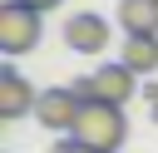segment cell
Wrapping results in <instances>:
<instances>
[{
    "label": "cell",
    "instance_id": "cell-1",
    "mask_svg": "<svg viewBox=\"0 0 158 153\" xmlns=\"http://www.w3.org/2000/svg\"><path fill=\"white\" fill-rule=\"evenodd\" d=\"M74 138L84 143V153H118L123 138H128V118L118 104H84L79 109V123H74Z\"/></svg>",
    "mask_w": 158,
    "mask_h": 153
},
{
    "label": "cell",
    "instance_id": "cell-2",
    "mask_svg": "<svg viewBox=\"0 0 158 153\" xmlns=\"http://www.w3.org/2000/svg\"><path fill=\"white\" fill-rule=\"evenodd\" d=\"M74 94H79L84 104L99 99V104H118V109H123V104L138 94V74H133L128 64H99L94 74H84V79L74 84Z\"/></svg>",
    "mask_w": 158,
    "mask_h": 153
},
{
    "label": "cell",
    "instance_id": "cell-3",
    "mask_svg": "<svg viewBox=\"0 0 158 153\" xmlns=\"http://www.w3.org/2000/svg\"><path fill=\"white\" fill-rule=\"evenodd\" d=\"M40 15H44V10H35V5H25V0H5V5H0V49H5V54L35 49V44H40Z\"/></svg>",
    "mask_w": 158,
    "mask_h": 153
},
{
    "label": "cell",
    "instance_id": "cell-4",
    "mask_svg": "<svg viewBox=\"0 0 158 153\" xmlns=\"http://www.w3.org/2000/svg\"><path fill=\"white\" fill-rule=\"evenodd\" d=\"M79 109H84V99L74 94V84H59V89H44V94H40L35 118H40L44 128H54V133H74Z\"/></svg>",
    "mask_w": 158,
    "mask_h": 153
},
{
    "label": "cell",
    "instance_id": "cell-5",
    "mask_svg": "<svg viewBox=\"0 0 158 153\" xmlns=\"http://www.w3.org/2000/svg\"><path fill=\"white\" fill-rule=\"evenodd\" d=\"M64 44H69L74 54H99V49L109 44V20L94 15V10L69 15V25H64Z\"/></svg>",
    "mask_w": 158,
    "mask_h": 153
},
{
    "label": "cell",
    "instance_id": "cell-6",
    "mask_svg": "<svg viewBox=\"0 0 158 153\" xmlns=\"http://www.w3.org/2000/svg\"><path fill=\"white\" fill-rule=\"evenodd\" d=\"M35 104H40V94L30 89V79L20 69H0V118H25V114H35Z\"/></svg>",
    "mask_w": 158,
    "mask_h": 153
},
{
    "label": "cell",
    "instance_id": "cell-7",
    "mask_svg": "<svg viewBox=\"0 0 158 153\" xmlns=\"http://www.w3.org/2000/svg\"><path fill=\"white\" fill-rule=\"evenodd\" d=\"M118 64H128L133 74H158V35H128L118 44Z\"/></svg>",
    "mask_w": 158,
    "mask_h": 153
},
{
    "label": "cell",
    "instance_id": "cell-8",
    "mask_svg": "<svg viewBox=\"0 0 158 153\" xmlns=\"http://www.w3.org/2000/svg\"><path fill=\"white\" fill-rule=\"evenodd\" d=\"M123 35H158V0H118Z\"/></svg>",
    "mask_w": 158,
    "mask_h": 153
},
{
    "label": "cell",
    "instance_id": "cell-9",
    "mask_svg": "<svg viewBox=\"0 0 158 153\" xmlns=\"http://www.w3.org/2000/svg\"><path fill=\"white\" fill-rule=\"evenodd\" d=\"M25 5H35V10H54L59 0H25Z\"/></svg>",
    "mask_w": 158,
    "mask_h": 153
},
{
    "label": "cell",
    "instance_id": "cell-10",
    "mask_svg": "<svg viewBox=\"0 0 158 153\" xmlns=\"http://www.w3.org/2000/svg\"><path fill=\"white\" fill-rule=\"evenodd\" d=\"M153 123H158V104H153Z\"/></svg>",
    "mask_w": 158,
    "mask_h": 153
}]
</instances>
